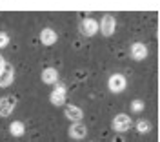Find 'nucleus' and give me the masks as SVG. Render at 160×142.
Here are the masks:
<instances>
[{
    "mask_svg": "<svg viewBox=\"0 0 160 142\" xmlns=\"http://www.w3.org/2000/svg\"><path fill=\"white\" fill-rule=\"evenodd\" d=\"M108 88L113 93H122L128 88V79L122 73H113L109 77V80H108Z\"/></svg>",
    "mask_w": 160,
    "mask_h": 142,
    "instance_id": "1",
    "label": "nucleus"
},
{
    "mask_svg": "<svg viewBox=\"0 0 160 142\" xmlns=\"http://www.w3.org/2000/svg\"><path fill=\"white\" fill-rule=\"evenodd\" d=\"M66 97H68V89L64 84H57L53 88V91L49 93V102L53 106H66Z\"/></svg>",
    "mask_w": 160,
    "mask_h": 142,
    "instance_id": "2",
    "label": "nucleus"
},
{
    "mask_svg": "<svg viewBox=\"0 0 160 142\" xmlns=\"http://www.w3.org/2000/svg\"><path fill=\"white\" fill-rule=\"evenodd\" d=\"M131 126H133V120H131L129 115H126V113H118V115L113 119V129H115L117 133L129 131Z\"/></svg>",
    "mask_w": 160,
    "mask_h": 142,
    "instance_id": "3",
    "label": "nucleus"
},
{
    "mask_svg": "<svg viewBox=\"0 0 160 142\" xmlns=\"http://www.w3.org/2000/svg\"><path fill=\"white\" fill-rule=\"evenodd\" d=\"M17 102L18 99L15 95H4L0 99V117H9L17 108Z\"/></svg>",
    "mask_w": 160,
    "mask_h": 142,
    "instance_id": "4",
    "label": "nucleus"
},
{
    "mask_svg": "<svg viewBox=\"0 0 160 142\" xmlns=\"http://www.w3.org/2000/svg\"><path fill=\"white\" fill-rule=\"evenodd\" d=\"M129 53H131V58L133 60H144L148 57V46L144 42H133L129 48Z\"/></svg>",
    "mask_w": 160,
    "mask_h": 142,
    "instance_id": "5",
    "label": "nucleus"
},
{
    "mask_svg": "<svg viewBox=\"0 0 160 142\" xmlns=\"http://www.w3.org/2000/svg\"><path fill=\"white\" fill-rule=\"evenodd\" d=\"M117 29V20L113 15H104L102 20H100V31L106 35V37H111Z\"/></svg>",
    "mask_w": 160,
    "mask_h": 142,
    "instance_id": "6",
    "label": "nucleus"
},
{
    "mask_svg": "<svg viewBox=\"0 0 160 142\" xmlns=\"http://www.w3.org/2000/svg\"><path fill=\"white\" fill-rule=\"evenodd\" d=\"M80 29H82V33L86 37H93L100 29V22H97L95 18H84L80 22Z\"/></svg>",
    "mask_w": 160,
    "mask_h": 142,
    "instance_id": "7",
    "label": "nucleus"
},
{
    "mask_svg": "<svg viewBox=\"0 0 160 142\" xmlns=\"http://www.w3.org/2000/svg\"><path fill=\"white\" fill-rule=\"evenodd\" d=\"M15 80V69L11 64H6V68L0 71V88H8Z\"/></svg>",
    "mask_w": 160,
    "mask_h": 142,
    "instance_id": "8",
    "label": "nucleus"
},
{
    "mask_svg": "<svg viewBox=\"0 0 160 142\" xmlns=\"http://www.w3.org/2000/svg\"><path fill=\"white\" fill-rule=\"evenodd\" d=\"M64 115L69 119L71 122H82V117H84V111L80 109L78 106H73V104H66L64 106Z\"/></svg>",
    "mask_w": 160,
    "mask_h": 142,
    "instance_id": "9",
    "label": "nucleus"
},
{
    "mask_svg": "<svg viewBox=\"0 0 160 142\" xmlns=\"http://www.w3.org/2000/svg\"><path fill=\"white\" fill-rule=\"evenodd\" d=\"M40 79H42V82H44V84H49V86H57V84H58V69H55V68L48 66L46 69L42 71Z\"/></svg>",
    "mask_w": 160,
    "mask_h": 142,
    "instance_id": "10",
    "label": "nucleus"
},
{
    "mask_svg": "<svg viewBox=\"0 0 160 142\" xmlns=\"http://www.w3.org/2000/svg\"><path fill=\"white\" fill-rule=\"evenodd\" d=\"M86 135H88V128H86V124H82V122H73L69 128V137L71 139H75V140H78L80 139H86Z\"/></svg>",
    "mask_w": 160,
    "mask_h": 142,
    "instance_id": "11",
    "label": "nucleus"
},
{
    "mask_svg": "<svg viewBox=\"0 0 160 142\" xmlns=\"http://www.w3.org/2000/svg\"><path fill=\"white\" fill-rule=\"evenodd\" d=\"M57 40H58V35H57L55 29L44 28V29L40 31V42H42L44 46H53V44H57Z\"/></svg>",
    "mask_w": 160,
    "mask_h": 142,
    "instance_id": "12",
    "label": "nucleus"
},
{
    "mask_svg": "<svg viewBox=\"0 0 160 142\" xmlns=\"http://www.w3.org/2000/svg\"><path fill=\"white\" fill-rule=\"evenodd\" d=\"M9 133L13 137H17V139L24 137V133H26V124L22 120H13L9 124Z\"/></svg>",
    "mask_w": 160,
    "mask_h": 142,
    "instance_id": "13",
    "label": "nucleus"
},
{
    "mask_svg": "<svg viewBox=\"0 0 160 142\" xmlns=\"http://www.w3.org/2000/svg\"><path fill=\"white\" fill-rule=\"evenodd\" d=\"M135 128H137V131L142 133V135L151 131V124H149V120H146V119H140V120H137V122H135Z\"/></svg>",
    "mask_w": 160,
    "mask_h": 142,
    "instance_id": "14",
    "label": "nucleus"
},
{
    "mask_svg": "<svg viewBox=\"0 0 160 142\" xmlns=\"http://www.w3.org/2000/svg\"><path fill=\"white\" fill-rule=\"evenodd\" d=\"M131 109H133L135 113L144 111V102L140 100V99H135V100H131Z\"/></svg>",
    "mask_w": 160,
    "mask_h": 142,
    "instance_id": "15",
    "label": "nucleus"
},
{
    "mask_svg": "<svg viewBox=\"0 0 160 142\" xmlns=\"http://www.w3.org/2000/svg\"><path fill=\"white\" fill-rule=\"evenodd\" d=\"M8 46H9V35L6 31H0V49H4Z\"/></svg>",
    "mask_w": 160,
    "mask_h": 142,
    "instance_id": "16",
    "label": "nucleus"
},
{
    "mask_svg": "<svg viewBox=\"0 0 160 142\" xmlns=\"http://www.w3.org/2000/svg\"><path fill=\"white\" fill-rule=\"evenodd\" d=\"M6 64H8V62H6V58H4V57L0 55V71H2L4 68H6Z\"/></svg>",
    "mask_w": 160,
    "mask_h": 142,
    "instance_id": "17",
    "label": "nucleus"
},
{
    "mask_svg": "<svg viewBox=\"0 0 160 142\" xmlns=\"http://www.w3.org/2000/svg\"><path fill=\"white\" fill-rule=\"evenodd\" d=\"M113 142H126V139H122V137H120V135H117V137H115V139H113Z\"/></svg>",
    "mask_w": 160,
    "mask_h": 142,
    "instance_id": "18",
    "label": "nucleus"
},
{
    "mask_svg": "<svg viewBox=\"0 0 160 142\" xmlns=\"http://www.w3.org/2000/svg\"><path fill=\"white\" fill-rule=\"evenodd\" d=\"M75 142H78V140H75Z\"/></svg>",
    "mask_w": 160,
    "mask_h": 142,
    "instance_id": "19",
    "label": "nucleus"
}]
</instances>
